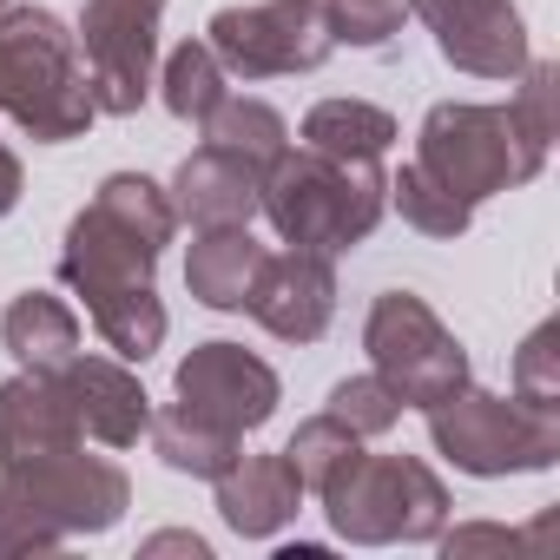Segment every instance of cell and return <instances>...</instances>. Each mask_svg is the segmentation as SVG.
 I'll list each match as a JSON object with an SVG mask.
<instances>
[{
  "label": "cell",
  "mask_w": 560,
  "mask_h": 560,
  "mask_svg": "<svg viewBox=\"0 0 560 560\" xmlns=\"http://www.w3.org/2000/svg\"><path fill=\"white\" fill-rule=\"evenodd\" d=\"M178 237L172 191L145 172L100 178L93 205L67 224L60 244V284L86 304L93 330L119 363H145L165 343V304L152 291L159 250Z\"/></svg>",
  "instance_id": "6da1fadb"
},
{
  "label": "cell",
  "mask_w": 560,
  "mask_h": 560,
  "mask_svg": "<svg viewBox=\"0 0 560 560\" xmlns=\"http://www.w3.org/2000/svg\"><path fill=\"white\" fill-rule=\"evenodd\" d=\"M257 211L291 250L343 257L383 224L389 172H383V159H337L317 145H284L257 185Z\"/></svg>",
  "instance_id": "7a4b0ae2"
},
{
  "label": "cell",
  "mask_w": 560,
  "mask_h": 560,
  "mask_svg": "<svg viewBox=\"0 0 560 560\" xmlns=\"http://www.w3.org/2000/svg\"><path fill=\"white\" fill-rule=\"evenodd\" d=\"M0 113L34 145L86 139V126L100 119L80 40L54 8H0Z\"/></svg>",
  "instance_id": "3957f363"
},
{
  "label": "cell",
  "mask_w": 560,
  "mask_h": 560,
  "mask_svg": "<svg viewBox=\"0 0 560 560\" xmlns=\"http://www.w3.org/2000/svg\"><path fill=\"white\" fill-rule=\"evenodd\" d=\"M416 165L435 172L455 198L481 205L494 191L534 185L547 165V145L521 132L514 106H481V100H442L429 106L422 132H416Z\"/></svg>",
  "instance_id": "277c9868"
},
{
  "label": "cell",
  "mask_w": 560,
  "mask_h": 560,
  "mask_svg": "<svg viewBox=\"0 0 560 560\" xmlns=\"http://www.w3.org/2000/svg\"><path fill=\"white\" fill-rule=\"evenodd\" d=\"M429 416V442L442 462H455L475 481H501V475H540L560 462V409H534L521 396H494L462 383L455 396H442Z\"/></svg>",
  "instance_id": "5b68a950"
},
{
  "label": "cell",
  "mask_w": 560,
  "mask_h": 560,
  "mask_svg": "<svg viewBox=\"0 0 560 560\" xmlns=\"http://www.w3.org/2000/svg\"><path fill=\"white\" fill-rule=\"evenodd\" d=\"M330 534L350 547H396V540H435L448 527V488L416 455H363L324 488Z\"/></svg>",
  "instance_id": "8992f818"
},
{
  "label": "cell",
  "mask_w": 560,
  "mask_h": 560,
  "mask_svg": "<svg viewBox=\"0 0 560 560\" xmlns=\"http://www.w3.org/2000/svg\"><path fill=\"white\" fill-rule=\"evenodd\" d=\"M363 350H370V370L389 383V396L402 409H435L442 396H455L468 383V350L455 343V330L416 291H383L370 304Z\"/></svg>",
  "instance_id": "52a82bcc"
},
{
  "label": "cell",
  "mask_w": 560,
  "mask_h": 560,
  "mask_svg": "<svg viewBox=\"0 0 560 560\" xmlns=\"http://www.w3.org/2000/svg\"><path fill=\"white\" fill-rule=\"evenodd\" d=\"M205 47L231 80H291L317 73L337 54L324 0H257V8H218Z\"/></svg>",
  "instance_id": "ba28073f"
},
{
  "label": "cell",
  "mask_w": 560,
  "mask_h": 560,
  "mask_svg": "<svg viewBox=\"0 0 560 560\" xmlns=\"http://www.w3.org/2000/svg\"><path fill=\"white\" fill-rule=\"evenodd\" d=\"M0 475L14 481V494L47 521L60 527L67 540L73 534H106L126 521L132 508V475L106 455H86V442H67V448H47V455H21V462H0Z\"/></svg>",
  "instance_id": "9c48e42d"
},
{
  "label": "cell",
  "mask_w": 560,
  "mask_h": 560,
  "mask_svg": "<svg viewBox=\"0 0 560 560\" xmlns=\"http://www.w3.org/2000/svg\"><path fill=\"white\" fill-rule=\"evenodd\" d=\"M159 21L165 0H86L80 8V67H86V93L106 119H132L152 93V67H159Z\"/></svg>",
  "instance_id": "30bf717a"
},
{
  "label": "cell",
  "mask_w": 560,
  "mask_h": 560,
  "mask_svg": "<svg viewBox=\"0 0 560 560\" xmlns=\"http://www.w3.org/2000/svg\"><path fill=\"white\" fill-rule=\"evenodd\" d=\"M172 389H178V402H185L191 416H205V422H218V429H231V435L264 429V422L277 416V402H284L277 370H270L264 357H250L244 343H224V337L191 343V357L178 363Z\"/></svg>",
  "instance_id": "8fae6325"
},
{
  "label": "cell",
  "mask_w": 560,
  "mask_h": 560,
  "mask_svg": "<svg viewBox=\"0 0 560 560\" xmlns=\"http://www.w3.org/2000/svg\"><path fill=\"white\" fill-rule=\"evenodd\" d=\"M244 311L277 343H317L337 317V264L317 257V250H277V257L264 250Z\"/></svg>",
  "instance_id": "7c38bea8"
},
{
  "label": "cell",
  "mask_w": 560,
  "mask_h": 560,
  "mask_svg": "<svg viewBox=\"0 0 560 560\" xmlns=\"http://www.w3.org/2000/svg\"><path fill=\"white\" fill-rule=\"evenodd\" d=\"M60 383H67V396H73V416H80V429L93 435V442H106V448H139V435H145V422H152V396H145V383L132 376V363H119V357H73L67 370H60Z\"/></svg>",
  "instance_id": "4fadbf2b"
},
{
  "label": "cell",
  "mask_w": 560,
  "mask_h": 560,
  "mask_svg": "<svg viewBox=\"0 0 560 560\" xmlns=\"http://www.w3.org/2000/svg\"><path fill=\"white\" fill-rule=\"evenodd\" d=\"M211 488H218V514L237 540H270L304 514V481L284 455H237Z\"/></svg>",
  "instance_id": "5bb4252c"
},
{
  "label": "cell",
  "mask_w": 560,
  "mask_h": 560,
  "mask_svg": "<svg viewBox=\"0 0 560 560\" xmlns=\"http://www.w3.org/2000/svg\"><path fill=\"white\" fill-rule=\"evenodd\" d=\"M257 185H264L257 165H244V159H231L218 145H198V152H185V165L172 172L165 191H172L178 224L218 231V224H250L257 218Z\"/></svg>",
  "instance_id": "9a60e30c"
},
{
  "label": "cell",
  "mask_w": 560,
  "mask_h": 560,
  "mask_svg": "<svg viewBox=\"0 0 560 560\" xmlns=\"http://www.w3.org/2000/svg\"><path fill=\"white\" fill-rule=\"evenodd\" d=\"M67 442H86L80 416H73V396L60 376H8L0 383V462H21V455H47V448H67Z\"/></svg>",
  "instance_id": "2e32d148"
},
{
  "label": "cell",
  "mask_w": 560,
  "mask_h": 560,
  "mask_svg": "<svg viewBox=\"0 0 560 560\" xmlns=\"http://www.w3.org/2000/svg\"><path fill=\"white\" fill-rule=\"evenodd\" d=\"M257 264H264V244L250 237V224L198 231L191 250H185V291L205 311H244V298L257 284Z\"/></svg>",
  "instance_id": "e0dca14e"
},
{
  "label": "cell",
  "mask_w": 560,
  "mask_h": 560,
  "mask_svg": "<svg viewBox=\"0 0 560 560\" xmlns=\"http://www.w3.org/2000/svg\"><path fill=\"white\" fill-rule=\"evenodd\" d=\"M0 343L8 357L34 376H60L73 357H80V311L54 291H21L0 317Z\"/></svg>",
  "instance_id": "ac0fdd59"
},
{
  "label": "cell",
  "mask_w": 560,
  "mask_h": 560,
  "mask_svg": "<svg viewBox=\"0 0 560 560\" xmlns=\"http://www.w3.org/2000/svg\"><path fill=\"white\" fill-rule=\"evenodd\" d=\"M435 54L455 67V73H475V80H514L534 54H527V21L514 0L488 8L481 21H462L448 34H435Z\"/></svg>",
  "instance_id": "d6986e66"
},
{
  "label": "cell",
  "mask_w": 560,
  "mask_h": 560,
  "mask_svg": "<svg viewBox=\"0 0 560 560\" xmlns=\"http://www.w3.org/2000/svg\"><path fill=\"white\" fill-rule=\"evenodd\" d=\"M145 435H152V455H159L172 475H191V481H218V475L244 455V435H231V429H218V422L191 416L185 402L152 409Z\"/></svg>",
  "instance_id": "ffe728a7"
},
{
  "label": "cell",
  "mask_w": 560,
  "mask_h": 560,
  "mask_svg": "<svg viewBox=\"0 0 560 560\" xmlns=\"http://www.w3.org/2000/svg\"><path fill=\"white\" fill-rule=\"evenodd\" d=\"M298 139L317 145V152H337V159H383L402 132H396V119H389L383 106H370V100H317V106L304 113Z\"/></svg>",
  "instance_id": "44dd1931"
},
{
  "label": "cell",
  "mask_w": 560,
  "mask_h": 560,
  "mask_svg": "<svg viewBox=\"0 0 560 560\" xmlns=\"http://www.w3.org/2000/svg\"><path fill=\"white\" fill-rule=\"evenodd\" d=\"M198 132H205V145H218V152H231V159H244V165H257V172H270V159L291 145L284 113L264 106V100H250V93H224Z\"/></svg>",
  "instance_id": "7402d4cb"
},
{
  "label": "cell",
  "mask_w": 560,
  "mask_h": 560,
  "mask_svg": "<svg viewBox=\"0 0 560 560\" xmlns=\"http://www.w3.org/2000/svg\"><path fill=\"white\" fill-rule=\"evenodd\" d=\"M224 93H231V73L218 67V54H211L205 40L172 47L165 73H159V100H165V113H172V119L205 126V119H211V106H218Z\"/></svg>",
  "instance_id": "603a6c76"
},
{
  "label": "cell",
  "mask_w": 560,
  "mask_h": 560,
  "mask_svg": "<svg viewBox=\"0 0 560 560\" xmlns=\"http://www.w3.org/2000/svg\"><path fill=\"white\" fill-rule=\"evenodd\" d=\"M389 205L402 211V224H416L422 237H462L468 224H475V205L468 198H455L435 172H422L416 159L389 178Z\"/></svg>",
  "instance_id": "cb8c5ba5"
},
{
  "label": "cell",
  "mask_w": 560,
  "mask_h": 560,
  "mask_svg": "<svg viewBox=\"0 0 560 560\" xmlns=\"http://www.w3.org/2000/svg\"><path fill=\"white\" fill-rule=\"evenodd\" d=\"M357 448H363V435H350L330 409L324 416H311V422H298V435L284 442V462L298 468V481H304V494H324L350 462H357Z\"/></svg>",
  "instance_id": "d4e9b609"
},
{
  "label": "cell",
  "mask_w": 560,
  "mask_h": 560,
  "mask_svg": "<svg viewBox=\"0 0 560 560\" xmlns=\"http://www.w3.org/2000/svg\"><path fill=\"white\" fill-rule=\"evenodd\" d=\"M324 14H330L337 47L383 54L402 34V21H409V0H324Z\"/></svg>",
  "instance_id": "484cf974"
},
{
  "label": "cell",
  "mask_w": 560,
  "mask_h": 560,
  "mask_svg": "<svg viewBox=\"0 0 560 560\" xmlns=\"http://www.w3.org/2000/svg\"><path fill=\"white\" fill-rule=\"evenodd\" d=\"M330 416H337L350 435L376 442V435H389V429L402 422V402H396V396H389V383L370 370V376H343V383L330 389Z\"/></svg>",
  "instance_id": "4316f807"
},
{
  "label": "cell",
  "mask_w": 560,
  "mask_h": 560,
  "mask_svg": "<svg viewBox=\"0 0 560 560\" xmlns=\"http://www.w3.org/2000/svg\"><path fill=\"white\" fill-rule=\"evenodd\" d=\"M514 396L534 409H560V324L553 317L514 350Z\"/></svg>",
  "instance_id": "83f0119b"
},
{
  "label": "cell",
  "mask_w": 560,
  "mask_h": 560,
  "mask_svg": "<svg viewBox=\"0 0 560 560\" xmlns=\"http://www.w3.org/2000/svg\"><path fill=\"white\" fill-rule=\"evenodd\" d=\"M60 547H67V534L47 527V521L14 494V481L0 475V560H21V553H60Z\"/></svg>",
  "instance_id": "f1b7e54d"
},
{
  "label": "cell",
  "mask_w": 560,
  "mask_h": 560,
  "mask_svg": "<svg viewBox=\"0 0 560 560\" xmlns=\"http://www.w3.org/2000/svg\"><path fill=\"white\" fill-rule=\"evenodd\" d=\"M514 80H521V93H514L508 106H514L521 132L540 139V145H553V67H547V60H527Z\"/></svg>",
  "instance_id": "f546056e"
},
{
  "label": "cell",
  "mask_w": 560,
  "mask_h": 560,
  "mask_svg": "<svg viewBox=\"0 0 560 560\" xmlns=\"http://www.w3.org/2000/svg\"><path fill=\"white\" fill-rule=\"evenodd\" d=\"M435 540H442V553L455 560V553H475V547H527V540H540V527H534V534H514V527H494V521H475V527H455V534L442 527Z\"/></svg>",
  "instance_id": "4dcf8cb0"
},
{
  "label": "cell",
  "mask_w": 560,
  "mask_h": 560,
  "mask_svg": "<svg viewBox=\"0 0 560 560\" xmlns=\"http://www.w3.org/2000/svg\"><path fill=\"white\" fill-rule=\"evenodd\" d=\"M488 8H501V0H409V14H422L429 34H448V27H462V21H481Z\"/></svg>",
  "instance_id": "1f68e13d"
},
{
  "label": "cell",
  "mask_w": 560,
  "mask_h": 560,
  "mask_svg": "<svg viewBox=\"0 0 560 560\" xmlns=\"http://www.w3.org/2000/svg\"><path fill=\"white\" fill-rule=\"evenodd\" d=\"M21 191H27V172H21V159H14L8 145H0V218L21 205Z\"/></svg>",
  "instance_id": "d6a6232c"
},
{
  "label": "cell",
  "mask_w": 560,
  "mask_h": 560,
  "mask_svg": "<svg viewBox=\"0 0 560 560\" xmlns=\"http://www.w3.org/2000/svg\"><path fill=\"white\" fill-rule=\"evenodd\" d=\"M139 553H191V560H205V553H211V547H205V540H198V534H152V540H145V547H139Z\"/></svg>",
  "instance_id": "836d02e7"
},
{
  "label": "cell",
  "mask_w": 560,
  "mask_h": 560,
  "mask_svg": "<svg viewBox=\"0 0 560 560\" xmlns=\"http://www.w3.org/2000/svg\"><path fill=\"white\" fill-rule=\"evenodd\" d=\"M0 8H14V0H0Z\"/></svg>",
  "instance_id": "e575fe53"
}]
</instances>
